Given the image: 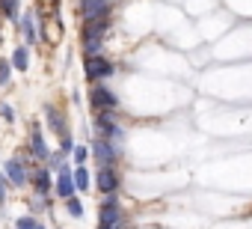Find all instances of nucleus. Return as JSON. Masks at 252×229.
Returning a JSON list of instances; mask_svg holds the SVG:
<instances>
[{"instance_id": "obj_24", "label": "nucleus", "mask_w": 252, "mask_h": 229, "mask_svg": "<svg viewBox=\"0 0 252 229\" xmlns=\"http://www.w3.org/2000/svg\"><path fill=\"white\" fill-rule=\"evenodd\" d=\"M6 188H9V179L3 176V170H0V205L6 202Z\"/></svg>"}, {"instance_id": "obj_22", "label": "nucleus", "mask_w": 252, "mask_h": 229, "mask_svg": "<svg viewBox=\"0 0 252 229\" xmlns=\"http://www.w3.org/2000/svg\"><path fill=\"white\" fill-rule=\"evenodd\" d=\"M71 158H74V164H86L89 161V146H74L71 149Z\"/></svg>"}, {"instance_id": "obj_6", "label": "nucleus", "mask_w": 252, "mask_h": 229, "mask_svg": "<svg viewBox=\"0 0 252 229\" xmlns=\"http://www.w3.org/2000/svg\"><path fill=\"white\" fill-rule=\"evenodd\" d=\"M89 155L98 161V167H116L122 161V146H113L110 140L95 137V143L89 146Z\"/></svg>"}, {"instance_id": "obj_7", "label": "nucleus", "mask_w": 252, "mask_h": 229, "mask_svg": "<svg viewBox=\"0 0 252 229\" xmlns=\"http://www.w3.org/2000/svg\"><path fill=\"white\" fill-rule=\"evenodd\" d=\"M113 3L110 0H80V18L83 21H110Z\"/></svg>"}, {"instance_id": "obj_17", "label": "nucleus", "mask_w": 252, "mask_h": 229, "mask_svg": "<svg viewBox=\"0 0 252 229\" xmlns=\"http://www.w3.org/2000/svg\"><path fill=\"white\" fill-rule=\"evenodd\" d=\"M71 176H74V191L86 193V191H89V185H92V179H89V170H86V164H77Z\"/></svg>"}, {"instance_id": "obj_20", "label": "nucleus", "mask_w": 252, "mask_h": 229, "mask_svg": "<svg viewBox=\"0 0 252 229\" xmlns=\"http://www.w3.org/2000/svg\"><path fill=\"white\" fill-rule=\"evenodd\" d=\"M9 80H12V63L0 60V86H9Z\"/></svg>"}, {"instance_id": "obj_12", "label": "nucleus", "mask_w": 252, "mask_h": 229, "mask_svg": "<svg viewBox=\"0 0 252 229\" xmlns=\"http://www.w3.org/2000/svg\"><path fill=\"white\" fill-rule=\"evenodd\" d=\"M18 33L27 39V45L39 42V24H36V12L33 9H27V12L18 15Z\"/></svg>"}, {"instance_id": "obj_15", "label": "nucleus", "mask_w": 252, "mask_h": 229, "mask_svg": "<svg viewBox=\"0 0 252 229\" xmlns=\"http://www.w3.org/2000/svg\"><path fill=\"white\" fill-rule=\"evenodd\" d=\"M9 63H12V72H27V66H30V54H27V45H18V48L12 51Z\"/></svg>"}, {"instance_id": "obj_18", "label": "nucleus", "mask_w": 252, "mask_h": 229, "mask_svg": "<svg viewBox=\"0 0 252 229\" xmlns=\"http://www.w3.org/2000/svg\"><path fill=\"white\" fill-rule=\"evenodd\" d=\"M65 158H68V155H65V152H51V155H48V161H45V164H48V170H54V173H57V170H60V167H63V164H65Z\"/></svg>"}, {"instance_id": "obj_13", "label": "nucleus", "mask_w": 252, "mask_h": 229, "mask_svg": "<svg viewBox=\"0 0 252 229\" xmlns=\"http://www.w3.org/2000/svg\"><path fill=\"white\" fill-rule=\"evenodd\" d=\"M74 170L68 167V164H63L60 170H57V196L60 199H68V196H74V176H71Z\"/></svg>"}, {"instance_id": "obj_11", "label": "nucleus", "mask_w": 252, "mask_h": 229, "mask_svg": "<svg viewBox=\"0 0 252 229\" xmlns=\"http://www.w3.org/2000/svg\"><path fill=\"white\" fill-rule=\"evenodd\" d=\"M42 113H45V119H48V125H51V131L63 140V137H68V122H65V113L57 107V104H45L42 107Z\"/></svg>"}, {"instance_id": "obj_3", "label": "nucleus", "mask_w": 252, "mask_h": 229, "mask_svg": "<svg viewBox=\"0 0 252 229\" xmlns=\"http://www.w3.org/2000/svg\"><path fill=\"white\" fill-rule=\"evenodd\" d=\"M116 226H125V211H122V202L110 193L98 205V229H116Z\"/></svg>"}, {"instance_id": "obj_2", "label": "nucleus", "mask_w": 252, "mask_h": 229, "mask_svg": "<svg viewBox=\"0 0 252 229\" xmlns=\"http://www.w3.org/2000/svg\"><path fill=\"white\" fill-rule=\"evenodd\" d=\"M95 134L101 140H110L113 146L125 143V128L119 122V110H98L95 113Z\"/></svg>"}, {"instance_id": "obj_19", "label": "nucleus", "mask_w": 252, "mask_h": 229, "mask_svg": "<svg viewBox=\"0 0 252 229\" xmlns=\"http://www.w3.org/2000/svg\"><path fill=\"white\" fill-rule=\"evenodd\" d=\"M15 229H45V226H42L33 214H27V217H18V220H15Z\"/></svg>"}, {"instance_id": "obj_9", "label": "nucleus", "mask_w": 252, "mask_h": 229, "mask_svg": "<svg viewBox=\"0 0 252 229\" xmlns=\"http://www.w3.org/2000/svg\"><path fill=\"white\" fill-rule=\"evenodd\" d=\"M95 185H98V193L110 196L122 188V176L116 167H98V176H95Z\"/></svg>"}, {"instance_id": "obj_10", "label": "nucleus", "mask_w": 252, "mask_h": 229, "mask_svg": "<svg viewBox=\"0 0 252 229\" xmlns=\"http://www.w3.org/2000/svg\"><path fill=\"white\" fill-rule=\"evenodd\" d=\"M30 152V158H36V161H48V155H51V149H48V140H45V134H42V125L39 122H33L30 125V146H27Z\"/></svg>"}, {"instance_id": "obj_1", "label": "nucleus", "mask_w": 252, "mask_h": 229, "mask_svg": "<svg viewBox=\"0 0 252 229\" xmlns=\"http://www.w3.org/2000/svg\"><path fill=\"white\" fill-rule=\"evenodd\" d=\"M110 33V21H83L80 27V48L83 57H95L104 54V39Z\"/></svg>"}, {"instance_id": "obj_4", "label": "nucleus", "mask_w": 252, "mask_h": 229, "mask_svg": "<svg viewBox=\"0 0 252 229\" xmlns=\"http://www.w3.org/2000/svg\"><path fill=\"white\" fill-rule=\"evenodd\" d=\"M83 75L89 83H98V80H107L116 75V63L107 60L104 54H95V57H83Z\"/></svg>"}, {"instance_id": "obj_14", "label": "nucleus", "mask_w": 252, "mask_h": 229, "mask_svg": "<svg viewBox=\"0 0 252 229\" xmlns=\"http://www.w3.org/2000/svg\"><path fill=\"white\" fill-rule=\"evenodd\" d=\"M30 185L36 188L39 196H51V170L48 167H36L30 173Z\"/></svg>"}, {"instance_id": "obj_21", "label": "nucleus", "mask_w": 252, "mask_h": 229, "mask_svg": "<svg viewBox=\"0 0 252 229\" xmlns=\"http://www.w3.org/2000/svg\"><path fill=\"white\" fill-rule=\"evenodd\" d=\"M65 208H68L71 217H83V202H80L77 196H68V199H65Z\"/></svg>"}, {"instance_id": "obj_23", "label": "nucleus", "mask_w": 252, "mask_h": 229, "mask_svg": "<svg viewBox=\"0 0 252 229\" xmlns=\"http://www.w3.org/2000/svg\"><path fill=\"white\" fill-rule=\"evenodd\" d=\"M0 116H3V119L12 125V122H15V110H12L9 104H0Z\"/></svg>"}, {"instance_id": "obj_5", "label": "nucleus", "mask_w": 252, "mask_h": 229, "mask_svg": "<svg viewBox=\"0 0 252 229\" xmlns=\"http://www.w3.org/2000/svg\"><path fill=\"white\" fill-rule=\"evenodd\" d=\"M89 104H92L95 113H98V110H119V95H116L104 80H98V83H92V89H89Z\"/></svg>"}, {"instance_id": "obj_16", "label": "nucleus", "mask_w": 252, "mask_h": 229, "mask_svg": "<svg viewBox=\"0 0 252 229\" xmlns=\"http://www.w3.org/2000/svg\"><path fill=\"white\" fill-rule=\"evenodd\" d=\"M18 15H21V0H0V18L18 21Z\"/></svg>"}, {"instance_id": "obj_8", "label": "nucleus", "mask_w": 252, "mask_h": 229, "mask_svg": "<svg viewBox=\"0 0 252 229\" xmlns=\"http://www.w3.org/2000/svg\"><path fill=\"white\" fill-rule=\"evenodd\" d=\"M3 176L9 179V185H15V188H24V185L30 182V173H27V167H24V155H15V158H9V161L3 164Z\"/></svg>"}]
</instances>
